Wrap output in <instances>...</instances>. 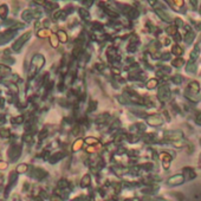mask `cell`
<instances>
[{
  "label": "cell",
  "instance_id": "8992f818",
  "mask_svg": "<svg viewBox=\"0 0 201 201\" xmlns=\"http://www.w3.org/2000/svg\"><path fill=\"white\" fill-rule=\"evenodd\" d=\"M51 33L52 32L49 29H42V30H39L37 32V35L39 38H47V37H50V35H51Z\"/></svg>",
  "mask_w": 201,
  "mask_h": 201
},
{
  "label": "cell",
  "instance_id": "d590c367",
  "mask_svg": "<svg viewBox=\"0 0 201 201\" xmlns=\"http://www.w3.org/2000/svg\"><path fill=\"white\" fill-rule=\"evenodd\" d=\"M84 5H93V1H84Z\"/></svg>",
  "mask_w": 201,
  "mask_h": 201
},
{
  "label": "cell",
  "instance_id": "ffe728a7",
  "mask_svg": "<svg viewBox=\"0 0 201 201\" xmlns=\"http://www.w3.org/2000/svg\"><path fill=\"white\" fill-rule=\"evenodd\" d=\"M11 121H12V123H14V124H20V123L24 122V116H22V115L15 116V117H13Z\"/></svg>",
  "mask_w": 201,
  "mask_h": 201
},
{
  "label": "cell",
  "instance_id": "836d02e7",
  "mask_svg": "<svg viewBox=\"0 0 201 201\" xmlns=\"http://www.w3.org/2000/svg\"><path fill=\"white\" fill-rule=\"evenodd\" d=\"M86 152L88 153H94V152H96V149H94V147H91V145H90V147H88Z\"/></svg>",
  "mask_w": 201,
  "mask_h": 201
},
{
  "label": "cell",
  "instance_id": "ac0fdd59",
  "mask_svg": "<svg viewBox=\"0 0 201 201\" xmlns=\"http://www.w3.org/2000/svg\"><path fill=\"white\" fill-rule=\"evenodd\" d=\"M96 108H97V101H90L89 106H88V111L93 113L94 110H96Z\"/></svg>",
  "mask_w": 201,
  "mask_h": 201
},
{
  "label": "cell",
  "instance_id": "52a82bcc",
  "mask_svg": "<svg viewBox=\"0 0 201 201\" xmlns=\"http://www.w3.org/2000/svg\"><path fill=\"white\" fill-rule=\"evenodd\" d=\"M7 14H8V7H7V5L3 4L0 6V18H1L3 20H5L7 18Z\"/></svg>",
  "mask_w": 201,
  "mask_h": 201
},
{
  "label": "cell",
  "instance_id": "603a6c76",
  "mask_svg": "<svg viewBox=\"0 0 201 201\" xmlns=\"http://www.w3.org/2000/svg\"><path fill=\"white\" fill-rule=\"evenodd\" d=\"M106 53H108V57H109V59H111V57H113V56H115V54H116V51H115L113 47H109V49H108V51H106Z\"/></svg>",
  "mask_w": 201,
  "mask_h": 201
},
{
  "label": "cell",
  "instance_id": "ba28073f",
  "mask_svg": "<svg viewBox=\"0 0 201 201\" xmlns=\"http://www.w3.org/2000/svg\"><path fill=\"white\" fill-rule=\"evenodd\" d=\"M62 159H63V153L59 152V153H54L52 156H50L49 161H50V163H56V162H58Z\"/></svg>",
  "mask_w": 201,
  "mask_h": 201
},
{
  "label": "cell",
  "instance_id": "4dcf8cb0",
  "mask_svg": "<svg viewBox=\"0 0 201 201\" xmlns=\"http://www.w3.org/2000/svg\"><path fill=\"white\" fill-rule=\"evenodd\" d=\"M129 17H130V18H136V17H137V12L134 11V10H131V11L129 12Z\"/></svg>",
  "mask_w": 201,
  "mask_h": 201
},
{
  "label": "cell",
  "instance_id": "9a60e30c",
  "mask_svg": "<svg viewBox=\"0 0 201 201\" xmlns=\"http://www.w3.org/2000/svg\"><path fill=\"white\" fill-rule=\"evenodd\" d=\"M0 136H1L3 138H8L11 136L10 129H7V128H3V129H0Z\"/></svg>",
  "mask_w": 201,
  "mask_h": 201
},
{
  "label": "cell",
  "instance_id": "d6986e66",
  "mask_svg": "<svg viewBox=\"0 0 201 201\" xmlns=\"http://www.w3.org/2000/svg\"><path fill=\"white\" fill-rule=\"evenodd\" d=\"M64 15H65V12H63V11H58V12H54V14H53V19H54V20H58V19H63V18H64Z\"/></svg>",
  "mask_w": 201,
  "mask_h": 201
},
{
  "label": "cell",
  "instance_id": "e0dca14e",
  "mask_svg": "<svg viewBox=\"0 0 201 201\" xmlns=\"http://www.w3.org/2000/svg\"><path fill=\"white\" fill-rule=\"evenodd\" d=\"M0 74H1L3 76L10 75L11 74V69L8 66H5V65H0Z\"/></svg>",
  "mask_w": 201,
  "mask_h": 201
},
{
  "label": "cell",
  "instance_id": "4fadbf2b",
  "mask_svg": "<svg viewBox=\"0 0 201 201\" xmlns=\"http://www.w3.org/2000/svg\"><path fill=\"white\" fill-rule=\"evenodd\" d=\"M90 181H91V177H90V175L89 174H86V175H84L83 177H82V181H81V187H88L89 185H90Z\"/></svg>",
  "mask_w": 201,
  "mask_h": 201
},
{
  "label": "cell",
  "instance_id": "e575fe53",
  "mask_svg": "<svg viewBox=\"0 0 201 201\" xmlns=\"http://www.w3.org/2000/svg\"><path fill=\"white\" fill-rule=\"evenodd\" d=\"M111 71L114 72V74H116V75H118V74H120V71H118V69H113Z\"/></svg>",
  "mask_w": 201,
  "mask_h": 201
},
{
  "label": "cell",
  "instance_id": "d6a6232c",
  "mask_svg": "<svg viewBox=\"0 0 201 201\" xmlns=\"http://www.w3.org/2000/svg\"><path fill=\"white\" fill-rule=\"evenodd\" d=\"M67 185V182L65 181V180H62L61 182H59V187H65Z\"/></svg>",
  "mask_w": 201,
  "mask_h": 201
},
{
  "label": "cell",
  "instance_id": "3957f363",
  "mask_svg": "<svg viewBox=\"0 0 201 201\" xmlns=\"http://www.w3.org/2000/svg\"><path fill=\"white\" fill-rule=\"evenodd\" d=\"M7 154H8L10 161L11 162H15L20 157V155H22V147H20V145L13 144V145H11V147H10Z\"/></svg>",
  "mask_w": 201,
  "mask_h": 201
},
{
  "label": "cell",
  "instance_id": "7c38bea8",
  "mask_svg": "<svg viewBox=\"0 0 201 201\" xmlns=\"http://www.w3.org/2000/svg\"><path fill=\"white\" fill-rule=\"evenodd\" d=\"M22 17H23V19H24L25 22H31L32 18H33V14H32V12H31L30 10H25V11L23 12Z\"/></svg>",
  "mask_w": 201,
  "mask_h": 201
},
{
  "label": "cell",
  "instance_id": "44dd1931",
  "mask_svg": "<svg viewBox=\"0 0 201 201\" xmlns=\"http://www.w3.org/2000/svg\"><path fill=\"white\" fill-rule=\"evenodd\" d=\"M84 142H86V144H95V143H98V140L93 137V136H89V137L85 138Z\"/></svg>",
  "mask_w": 201,
  "mask_h": 201
},
{
  "label": "cell",
  "instance_id": "2e32d148",
  "mask_svg": "<svg viewBox=\"0 0 201 201\" xmlns=\"http://www.w3.org/2000/svg\"><path fill=\"white\" fill-rule=\"evenodd\" d=\"M27 169H29L27 164H25V163H22V164H19V166L17 167V173H19V174H23V173L27 172Z\"/></svg>",
  "mask_w": 201,
  "mask_h": 201
},
{
  "label": "cell",
  "instance_id": "8fae6325",
  "mask_svg": "<svg viewBox=\"0 0 201 201\" xmlns=\"http://www.w3.org/2000/svg\"><path fill=\"white\" fill-rule=\"evenodd\" d=\"M58 38H57V34H54V33H51L50 35V44L52 47H58Z\"/></svg>",
  "mask_w": 201,
  "mask_h": 201
},
{
  "label": "cell",
  "instance_id": "9c48e42d",
  "mask_svg": "<svg viewBox=\"0 0 201 201\" xmlns=\"http://www.w3.org/2000/svg\"><path fill=\"white\" fill-rule=\"evenodd\" d=\"M46 175H47V173H46L45 170H43L42 168H35V169L33 170V176L38 177V179H43V177H45Z\"/></svg>",
  "mask_w": 201,
  "mask_h": 201
},
{
  "label": "cell",
  "instance_id": "d4e9b609",
  "mask_svg": "<svg viewBox=\"0 0 201 201\" xmlns=\"http://www.w3.org/2000/svg\"><path fill=\"white\" fill-rule=\"evenodd\" d=\"M81 51H82L81 46H76V47L74 49V51H72V53H74V57H78L79 54H81Z\"/></svg>",
  "mask_w": 201,
  "mask_h": 201
},
{
  "label": "cell",
  "instance_id": "f1b7e54d",
  "mask_svg": "<svg viewBox=\"0 0 201 201\" xmlns=\"http://www.w3.org/2000/svg\"><path fill=\"white\" fill-rule=\"evenodd\" d=\"M6 123V118H5V115L3 114H0V125H3Z\"/></svg>",
  "mask_w": 201,
  "mask_h": 201
},
{
  "label": "cell",
  "instance_id": "cb8c5ba5",
  "mask_svg": "<svg viewBox=\"0 0 201 201\" xmlns=\"http://www.w3.org/2000/svg\"><path fill=\"white\" fill-rule=\"evenodd\" d=\"M47 134H49V131H47V129H43L39 134H38V137L40 138V140H44L46 136H47Z\"/></svg>",
  "mask_w": 201,
  "mask_h": 201
},
{
  "label": "cell",
  "instance_id": "4316f807",
  "mask_svg": "<svg viewBox=\"0 0 201 201\" xmlns=\"http://www.w3.org/2000/svg\"><path fill=\"white\" fill-rule=\"evenodd\" d=\"M7 162H5V161H0V170H5L6 168H7Z\"/></svg>",
  "mask_w": 201,
  "mask_h": 201
},
{
  "label": "cell",
  "instance_id": "f546056e",
  "mask_svg": "<svg viewBox=\"0 0 201 201\" xmlns=\"http://www.w3.org/2000/svg\"><path fill=\"white\" fill-rule=\"evenodd\" d=\"M72 134H74L75 136H77V135L79 134V127H75L74 130H72Z\"/></svg>",
  "mask_w": 201,
  "mask_h": 201
},
{
  "label": "cell",
  "instance_id": "7a4b0ae2",
  "mask_svg": "<svg viewBox=\"0 0 201 201\" xmlns=\"http://www.w3.org/2000/svg\"><path fill=\"white\" fill-rule=\"evenodd\" d=\"M31 38V31H27V32H25L24 34H22V37L18 39L13 45H12V50L13 51H15V52H18V51H20V49L23 47V45H24V43H26L29 39Z\"/></svg>",
  "mask_w": 201,
  "mask_h": 201
},
{
  "label": "cell",
  "instance_id": "5b68a950",
  "mask_svg": "<svg viewBox=\"0 0 201 201\" xmlns=\"http://www.w3.org/2000/svg\"><path fill=\"white\" fill-rule=\"evenodd\" d=\"M83 144H84V140L83 138H77L74 142V144H72V152H78L79 149H82Z\"/></svg>",
  "mask_w": 201,
  "mask_h": 201
},
{
  "label": "cell",
  "instance_id": "5bb4252c",
  "mask_svg": "<svg viewBox=\"0 0 201 201\" xmlns=\"http://www.w3.org/2000/svg\"><path fill=\"white\" fill-rule=\"evenodd\" d=\"M78 13H79V15L83 18V19H85V20H89V19H90V13H89L85 8H83V7L79 8V10H78Z\"/></svg>",
  "mask_w": 201,
  "mask_h": 201
},
{
  "label": "cell",
  "instance_id": "30bf717a",
  "mask_svg": "<svg viewBox=\"0 0 201 201\" xmlns=\"http://www.w3.org/2000/svg\"><path fill=\"white\" fill-rule=\"evenodd\" d=\"M57 38H58V40H59L61 43H66V42H67V34H66L65 31L59 30L58 33H57Z\"/></svg>",
  "mask_w": 201,
  "mask_h": 201
},
{
  "label": "cell",
  "instance_id": "6da1fadb",
  "mask_svg": "<svg viewBox=\"0 0 201 201\" xmlns=\"http://www.w3.org/2000/svg\"><path fill=\"white\" fill-rule=\"evenodd\" d=\"M44 63H45V58L43 54H34V57L32 58L31 61V66H30V70H29V74H27V77L29 79H33L34 76L37 75V72L44 66Z\"/></svg>",
  "mask_w": 201,
  "mask_h": 201
},
{
  "label": "cell",
  "instance_id": "83f0119b",
  "mask_svg": "<svg viewBox=\"0 0 201 201\" xmlns=\"http://www.w3.org/2000/svg\"><path fill=\"white\" fill-rule=\"evenodd\" d=\"M23 138H24L25 142H31V141H32V135H31V134H25V135L23 136Z\"/></svg>",
  "mask_w": 201,
  "mask_h": 201
},
{
  "label": "cell",
  "instance_id": "277c9868",
  "mask_svg": "<svg viewBox=\"0 0 201 201\" xmlns=\"http://www.w3.org/2000/svg\"><path fill=\"white\" fill-rule=\"evenodd\" d=\"M15 35V31L13 30H7V31H4L0 33V45H4L6 43H8L13 37Z\"/></svg>",
  "mask_w": 201,
  "mask_h": 201
},
{
  "label": "cell",
  "instance_id": "1f68e13d",
  "mask_svg": "<svg viewBox=\"0 0 201 201\" xmlns=\"http://www.w3.org/2000/svg\"><path fill=\"white\" fill-rule=\"evenodd\" d=\"M155 85H156V81H150V82L148 83V85H147V86L150 89V88H154Z\"/></svg>",
  "mask_w": 201,
  "mask_h": 201
},
{
  "label": "cell",
  "instance_id": "7402d4cb",
  "mask_svg": "<svg viewBox=\"0 0 201 201\" xmlns=\"http://www.w3.org/2000/svg\"><path fill=\"white\" fill-rule=\"evenodd\" d=\"M104 12H105L108 15L113 17V18H117V17H118V13H117V12H115V11H111L110 8H105V10H104Z\"/></svg>",
  "mask_w": 201,
  "mask_h": 201
},
{
  "label": "cell",
  "instance_id": "484cf974",
  "mask_svg": "<svg viewBox=\"0 0 201 201\" xmlns=\"http://www.w3.org/2000/svg\"><path fill=\"white\" fill-rule=\"evenodd\" d=\"M45 4L47 5L46 7H47L49 10H54V8H57V7H58V5H57L56 3H45Z\"/></svg>",
  "mask_w": 201,
  "mask_h": 201
}]
</instances>
